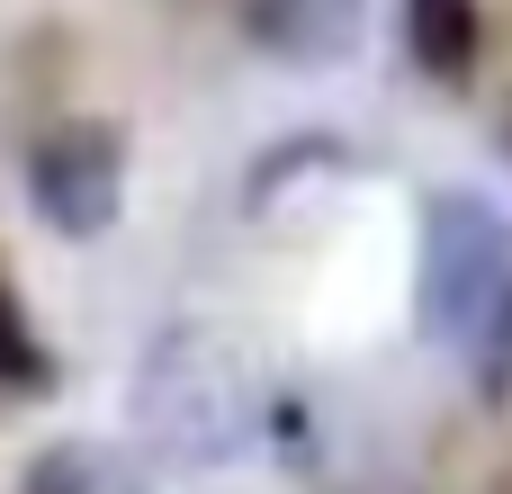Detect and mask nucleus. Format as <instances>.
<instances>
[{
    "instance_id": "obj_6",
    "label": "nucleus",
    "mask_w": 512,
    "mask_h": 494,
    "mask_svg": "<svg viewBox=\"0 0 512 494\" xmlns=\"http://www.w3.org/2000/svg\"><path fill=\"white\" fill-rule=\"evenodd\" d=\"M477 45H486L477 0H405V54L432 81H468L477 72Z\"/></svg>"
},
{
    "instance_id": "obj_3",
    "label": "nucleus",
    "mask_w": 512,
    "mask_h": 494,
    "mask_svg": "<svg viewBox=\"0 0 512 494\" xmlns=\"http://www.w3.org/2000/svg\"><path fill=\"white\" fill-rule=\"evenodd\" d=\"M126 171H135V144L117 117H63L27 144V207L63 243H99L126 216Z\"/></svg>"
},
{
    "instance_id": "obj_2",
    "label": "nucleus",
    "mask_w": 512,
    "mask_h": 494,
    "mask_svg": "<svg viewBox=\"0 0 512 494\" xmlns=\"http://www.w3.org/2000/svg\"><path fill=\"white\" fill-rule=\"evenodd\" d=\"M261 387L243 369V351L207 324H171L153 333V351L135 360V432L153 441V459L171 468H225L261 441Z\"/></svg>"
},
{
    "instance_id": "obj_4",
    "label": "nucleus",
    "mask_w": 512,
    "mask_h": 494,
    "mask_svg": "<svg viewBox=\"0 0 512 494\" xmlns=\"http://www.w3.org/2000/svg\"><path fill=\"white\" fill-rule=\"evenodd\" d=\"M243 36L288 72H333L369 36V0H243Z\"/></svg>"
},
{
    "instance_id": "obj_8",
    "label": "nucleus",
    "mask_w": 512,
    "mask_h": 494,
    "mask_svg": "<svg viewBox=\"0 0 512 494\" xmlns=\"http://www.w3.org/2000/svg\"><path fill=\"white\" fill-rule=\"evenodd\" d=\"M504 153H512V108H504Z\"/></svg>"
},
{
    "instance_id": "obj_1",
    "label": "nucleus",
    "mask_w": 512,
    "mask_h": 494,
    "mask_svg": "<svg viewBox=\"0 0 512 494\" xmlns=\"http://www.w3.org/2000/svg\"><path fill=\"white\" fill-rule=\"evenodd\" d=\"M423 333L468 369L486 414H512V225L477 189H432L423 207Z\"/></svg>"
},
{
    "instance_id": "obj_7",
    "label": "nucleus",
    "mask_w": 512,
    "mask_h": 494,
    "mask_svg": "<svg viewBox=\"0 0 512 494\" xmlns=\"http://www.w3.org/2000/svg\"><path fill=\"white\" fill-rule=\"evenodd\" d=\"M0 387H54V360H45V342L27 333V315H18V297L0 288Z\"/></svg>"
},
{
    "instance_id": "obj_5",
    "label": "nucleus",
    "mask_w": 512,
    "mask_h": 494,
    "mask_svg": "<svg viewBox=\"0 0 512 494\" xmlns=\"http://www.w3.org/2000/svg\"><path fill=\"white\" fill-rule=\"evenodd\" d=\"M18 494H153V486H144V468H135L126 450H108V441H45V450L27 459Z\"/></svg>"
}]
</instances>
